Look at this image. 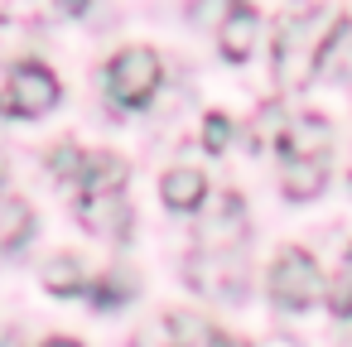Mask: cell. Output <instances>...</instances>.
Listing matches in <instances>:
<instances>
[{
  "label": "cell",
  "instance_id": "6da1fadb",
  "mask_svg": "<svg viewBox=\"0 0 352 347\" xmlns=\"http://www.w3.org/2000/svg\"><path fill=\"white\" fill-rule=\"evenodd\" d=\"M328 155H333V126L318 111H299L275 135L280 183L294 203H309L328 188Z\"/></svg>",
  "mask_w": 352,
  "mask_h": 347
},
{
  "label": "cell",
  "instance_id": "7a4b0ae2",
  "mask_svg": "<svg viewBox=\"0 0 352 347\" xmlns=\"http://www.w3.org/2000/svg\"><path fill=\"white\" fill-rule=\"evenodd\" d=\"M333 20L338 15H328V10H294L280 20V30H275V82L285 92L318 78V54H323Z\"/></svg>",
  "mask_w": 352,
  "mask_h": 347
},
{
  "label": "cell",
  "instance_id": "3957f363",
  "mask_svg": "<svg viewBox=\"0 0 352 347\" xmlns=\"http://www.w3.org/2000/svg\"><path fill=\"white\" fill-rule=\"evenodd\" d=\"M102 78H107V97H111V107H121V111H140V107H150V97L160 92V82H164V63H160L155 49L131 44V49L111 54V63H107Z\"/></svg>",
  "mask_w": 352,
  "mask_h": 347
},
{
  "label": "cell",
  "instance_id": "277c9868",
  "mask_svg": "<svg viewBox=\"0 0 352 347\" xmlns=\"http://www.w3.org/2000/svg\"><path fill=\"white\" fill-rule=\"evenodd\" d=\"M265 289L275 299V309H289V313H304L318 289H323V275H318V260L304 251V246H285L275 260H270V275H265Z\"/></svg>",
  "mask_w": 352,
  "mask_h": 347
},
{
  "label": "cell",
  "instance_id": "5b68a950",
  "mask_svg": "<svg viewBox=\"0 0 352 347\" xmlns=\"http://www.w3.org/2000/svg\"><path fill=\"white\" fill-rule=\"evenodd\" d=\"M54 102H58V78H54V68H44V63H34V58L10 63L6 92H0V111L30 121V116H44Z\"/></svg>",
  "mask_w": 352,
  "mask_h": 347
},
{
  "label": "cell",
  "instance_id": "8992f818",
  "mask_svg": "<svg viewBox=\"0 0 352 347\" xmlns=\"http://www.w3.org/2000/svg\"><path fill=\"white\" fill-rule=\"evenodd\" d=\"M188 284L217 299H236L246 294V251H227V246H193L188 256Z\"/></svg>",
  "mask_w": 352,
  "mask_h": 347
},
{
  "label": "cell",
  "instance_id": "52a82bcc",
  "mask_svg": "<svg viewBox=\"0 0 352 347\" xmlns=\"http://www.w3.org/2000/svg\"><path fill=\"white\" fill-rule=\"evenodd\" d=\"M73 212L102 241H126L131 236V198H126V188H87V193H73Z\"/></svg>",
  "mask_w": 352,
  "mask_h": 347
},
{
  "label": "cell",
  "instance_id": "ba28073f",
  "mask_svg": "<svg viewBox=\"0 0 352 347\" xmlns=\"http://www.w3.org/2000/svg\"><path fill=\"white\" fill-rule=\"evenodd\" d=\"M212 34H217V49H222V58H227V63H246V58H251V49H256V39H261V15H256V5L236 0L232 15H227Z\"/></svg>",
  "mask_w": 352,
  "mask_h": 347
},
{
  "label": "cell",
  "instance_id": "9c48e42d",
  "mask_svg": "<svg viewBox=\"0 0 352 347\" xmlns=\"http://www.w3.org/2000/svg\"><path fill=\"white\" fill-rule=\"evenodd\" d=\"M160 198H164V208H174V212H193V208H203V203L212 198V188H208V174H203V169L179 164V169H169V174L160 179Z\"/></svg>",
  "mask_w": 352,
  "mask_h": 347
},
{
  "label": "cell",
  "instance_id": "30bf717a",
  "mask_svg": "<svg viewBox=\"0 0 352 347\" xmlns=\"http://www.w3.org/2000/svg\"><path fill=\"white\" fill-rule=\"evenodd\" d=\"M169 347H246V342L222 333L203 313H184L179 309V313H169Z\"/></svg>",
  "mask_w": 352,
  "mask_h": 347
},
{
  "label": "cell",
  "instance_id": "8fae6325",
  "mask_svg": "<svg viewBox=\"0 0 352 347\" xmlns=\"http://www.w3.org/2000/svg\"><path fill=\"white\" fill-rule=\"evenodd\" d=\"M34 232V212L30 203L6 183V174H0V251H20Z\"/></svg>",
  "mask_w": 352,
  "mask_h": 347
},
{
  "label": "cell",
  "instance_id": "7c38bea8",
  "mask_svg": "<svg viewBox=\"0 0 352 347\" xmlns=\"http://www.w3.org/2000/svg\"><path fill=\"white\" fill-rule=\"evenodd\" d=\"M87 284H92V275H87V265H82L78 256H54V260L44 265V289H49V294L73 299V294H87Z\"/></svg>",
  "mask_w": 352,
  "mask_h": 347
},
{
  "label": "cell",
  "instance_id": "4fadbf2b",
  "mask_svg": "<svg viewBox=\"0 0 352 347\" xmlns=\"http://www.w3.org/2000/svg\"><path fill=\"white\" fill-rule=\"evenodd\" d=\"M352 68V20L338 15L328 39H323V54H318V73H347Z\"/></svg>",
  "mask_w": 352,
  "mask_h": 347
},
{
  "label": "cell",
  "instance_id": "5bb4252c",
  "mask_svg": "<svg viewBox=\"0 0 352 347\" xmlns=\"http://www.w3.org/2000/svg\"><path fill=\"white\" fill-rule=\"evenodd\" d=\"M328 309H333V318H352V260H342V270L328 280Z\"/></svg>",
  "mask_w": 352,
  "mask_h": 347
},
{
  "label": "cell",
  "instance_id": "9a60e30c",
  "mask_svg": "<svg viewBox=\"0 0 352 347\" xmlns=\"http://www.w3.org/2000/svg\"><path fill=\"white\" fill-rule=\"evenodd\" d=\"M121 294H131V284H121V275H92V284H87V294L82 299H92L97 309H116L121 304Z\"/></svg>",
  "mask_w": 352,
  "mask_h": 347
},
{
  "label": "cell",
  "instance_id": "2e32d148",
  "mask_svg": "<svg viewBox=\"0 0 352 347\" xmlns=\"http://www.w3.org/2000/svg\"><path fill=\"white\" fill-rule=\"evenodd\" d=\"M232 5H236V0H193V5H188V20H193V25H208V30H217V25L232 15Z\"/></svg>",
  "mask_w": 352,
  "mask_h": 347
},
{
  "label": "cell",
  "instance_id": "e0dca14e",
  "mask_svg": "<svg viewBox=\"0 0 352 347\" xmlns=\"http://www.w3.org/2000/svg\"><path fill=\"white\" fill-rule=\"evenodd\" d=\"M227 135H232V121H227L222 111H208V121H203V145H208V155H222V150H227Z\"/></svg>",
  "mask_w": 352,
  "mask_h": 347
},
{
  "label": "cell",
  "instance_id": "ac0fdd59",
  "mask_svg": "<svg viewBox=\"0 0 352 347\" xmlns=\"http://www.w3.org/2000/svg\"><path fill=\"white\" fill-rule=\"evenodd\" d=\"M39 347H82V342H78V337H44Z\"/></svg>",
  "mask_w": 352,
  "mask_h": 347
},
{
  "label": "cell",
  "instance_id": "d6986e66",
  "mask_svg": "<svg viewBox=\"0 0 352 347\" xmlns=\"http://www.w3.org/2000/svg\"><path fill=\"white\" fill-rule=\"evenodd\" d=\"M87 5H92V0H63V10H68V15H82Z\"/></svg>",
  "mask_w": 352,
  "mask_h": 347
}]
</instances>
